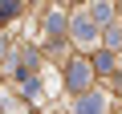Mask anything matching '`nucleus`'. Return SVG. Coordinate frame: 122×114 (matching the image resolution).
Wrapping results in <instances>:
<instances>
[{"label":"nucleus","mask_w":122,"mask_h":114,"mask_svg":"<svg viewBox=\"0 0 122 114\" xmlns=\"http://www.w3.org/2000/svg\"><path fill=\"white\" fill-rule=\"evenodd\" d=\"M90 78H94L90 61H73V65H69V90H86V86H90Z\"/></svg>","instance_id":"nucleus-1"},{"label":"nucleus","mask_w":122,"mask_h":114,"mask_svg":"<svg viewBox=\"0 0 122 114\" xmlns=\"http://www.w3.org/2000/svg\"><path fill=\"white\" fill-rule=\"evenodd\" d=\"M77 114H106V98H98V94H86V98L77 102Z\"/></svg>","instance_id":"nucleus-2"},{"label":"nucleus","mask_w":122,"mask_h":114,"mask_svg":"<svg viewBox=\"0 0 122 114\" xmlns=\"http://www.w3.org/2000/svg\"><path fill=\"white\" fill-rule=\"evenodd\" d=\"M73 37H77V41H94V21H90V16H77V21H73Z\"/></svg>","instance_id":"nucleus-3"},{"label":"nucleus","mask_w":122,"mask_h":114,"mask_svg":"<svg viewBox=\"0 0 122 114\" xmlns=\"http://www.w3.org/2000/svg\"><path fill=\"white\" fill-rule=\"evenodd\" d=\"M61 29H65V16H61V12L45 16V33H61Z\"/></svg>","instance_id":"nucleus-4"},{"label":"nucleus","mask_w":122,"mask_h":114,"mask_svg":"<svg viewBox=\"0 0 122 114\" xmlns=\"http://www.w3.org/2000/svg\"><path fill=\"white\" fill-rule=\"evenodd\" d=\"M16 8H20L16 0H0V21H8V16H16Z\"/></svg>","instance_id":"nucleus-5"},{"label":"nucleus","mask_w":122,"mask_h":114,"mask_svg":"<svg viewBox=\"0 0 122 114\" xmlns=\"http://www.w3.org/2000/svg\"><path fill=\"white\" fill-rule=\"evenodd\" d=\"M106 41H110V45L118 49V45H122V29H106Z\"/></svg>","instance_id":"nucleus-6"},{"label":"nucleus","mask_w":122,"mask_h":114,"mask_svg":"<svg viewBox=\"0 0 122 114\" xmlns=\"http://www.w3.org/2000/svg\"><path fill=\"white\" fill-rule=\"evenodd\" d=\"M94 21H110V8L106 4H94Z\"/></svg>","instance_id":"nucleus-7"}]
</instances>
